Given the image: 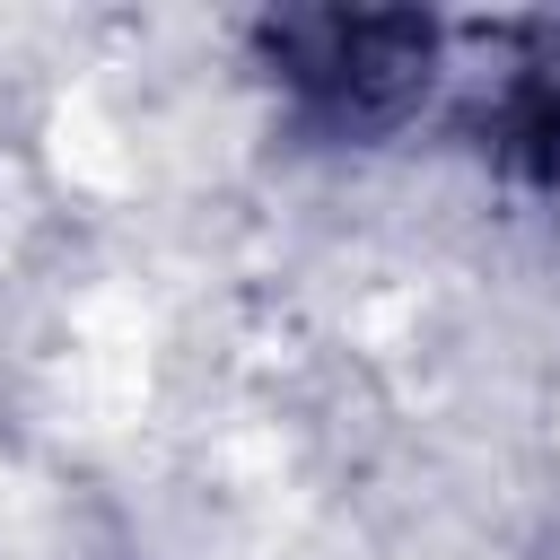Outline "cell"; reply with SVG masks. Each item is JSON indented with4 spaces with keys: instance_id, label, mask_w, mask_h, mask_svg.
Listing matches in <instances>:
<instances>
[{
    "instance_id": "cell-1",
    "label": "cell",
    "mask_w": 560,
    "mask_h": 560,
    "mask_svg": "<svg viewBox=\"0 0 560 560\" xmlns=\"http://www.w3.org/2000/svg\"><path fill=\"white\" fill-rule=\"evenodd\" d=\"M271 61L280 79L306 96V114H324L332 131H394L438 70V26L429 18H280L271 26Z\"/></svg>"
}]
</instances>
